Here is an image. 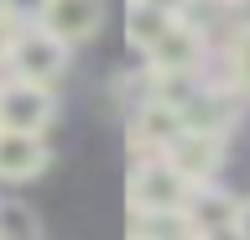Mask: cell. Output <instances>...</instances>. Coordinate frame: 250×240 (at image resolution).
Instances as JSON below:
<instances>
[{
  "label": "cell",
  "instance_id": "1",
  "mask_svg": "<svg viewBox=\"0 0 250 240\" xmlns=\"http://www.w3.org/2000/svg\"><path fill=\"white\" fill-rule=\"evenodd\" d=\"M193 188H198V183H188V177L177 173L167 157H141L136 173H130L125 198H130V209H136V214H162V209H188Z\"/></svg>",
  "mask_w": 250,
  "mask_h": 240
},
{
  "label": "cell",
  "instance_id": "2",
  "mask_svg": "<svg viewBox=\"0 0 250 240\" xmlns=\"http://www.w3.org/2000/svg\"><path fill=\"white\" fill-rule=\"evenodd\" d=\"M5 68H11V79H26V84H58L68 68V42H58L47 26H21Z\"/></svg>",
  "mask_w": 250,
  "mask_h": 240
},
{
  "label": "cell",
  "instance_id": "3",
  "mask_svg": "<svg viewBox=\"0 0 250 240\" xmlns=\"http://www.w3.org/2000/svg\"><path fill=\"white\" fill-rule=\"evenodd\" d=\"M58 115V94L52 84H26V79H5L0 84V131H37L42 136Z\"/></svg>",
  "mask_w": 250,
  "mask_h": 240
},
{
  "label": "cell",
  "instance_id": "4",
  "mask_svg": "<svg viewBox=\"0 0 250 240\" xmlns=\"http://www.w3.org/2000/svg\"><path fill=\"white\" fill-rule=\"evenodd\" d=\"M162 157L177 167V173L188 177V183H214L219 162H224V136H214V131H193L183 126V136L162 152Z\"/></svg>",
  "mask_w": 250,
  "mask_h": 240
},
{
  "label": "cell",
  "instance_id": "5",
  "mask_svg": "<svg viewBox=\"0 0 250 240\" xmlns=\"http://www.w3.org/2000/svg\"><path fill=\"white\" fill-rule=\"evenodd\" d=\"M198 58H203V32L193 26V21H183V16H172L167 32L146 47L151 73H193V68H198Z\"/></svg>",
  "mask_w": 250,
  "mask_h": 240
},
{
  "label": "cell",
  "instance_id": "6",
  "mask_svg": "<svg viewBox=\"0 0 250 240\" xmlns=\"http://www.w3.org/2000/svg\"><path fill=\"white\" fill-rule=\"evenodd\" d=\"M47 162H52V152H47V141L37 131H0V177H5V183L42 177Z\"/></svg>",
  "mask_w": 250,
  "mask_h": 240
},
{
  "label": "cell",
  "instance_id": "7",
  "mask_svg": "<svg viewBox=\"0 0 250 240\" xmlns=\"http://www.w3.org/2000/svg\"><path fill=\"white\" fill-rule=\"evenodd\" d=\"M234 214H240V198H234V193H224V188H214V183H198V188H193V198H188L193 235H203V240L234 235Z\"/></svg>",
  "mask_w": 250,
  "mask_h": 240
},
{
  "label": "cell",
  "instance_id": "8",
  "mask_svg": "<svg viewBox=\"0 0 250 240\" xmlns=\"http://www.w3.org/2000/svg\"><path fill=\"white\" fill-rule=\"evenodd\" d=\"M183 110H172L167 99H151L146 110L136 115V126H130V146H136L141 157H162L177 136H183Z\"/></svg>",
  "mask_w": 250,
  "mask_h": 240
},
{
  "label": "cell",
  "instance_id": "9",
  "mask_svg": "<svg viewBox=\"0 0 250 240\" xmlns=\"http://www.w3.org/2000/svg\"><path fill=\"white\" fill-rule=\"evenodd\" d=\"M42 26L58 37V42L73 47V42H89V37L104 26V5H99V0H52Z\"/></svg>",
  "mask_w": 250,
  "mask_h": 240
},
{
  "label": "cell",
  "instance_id": "10",
  "mask_svg": "<svg viewBox=\"0 0 250 240\" xmlns=\"http://www.w3.org/2000/svg\"><path fill=\"white\" fill-rule=\"evenodd\" d=\"M130 240H193V219H188V209L136 214L130 219Z\"/></svg>",
  "mask_w": 250,
  "mask_h": 240
},
{
  "label": "cell",
  "instance_id": "11",
  "mask_svg": "<svg viewBox=\"0 0 250 240\" xmlns=\"http://www.w3.org/2000/svg\"><path fill=\"white\" fill-rule=\"evenodd\" d=\"M167 11H156V5H141V0H130V11H125V37H130V47H151L156 37L167 32Z\"/></svg>",
  "mask_w": 250,
  "mask_h": 240
},
{
  "label": "cell",
  "instance_id": "12",
  "mask_svg": "<svg viewBox=\"0 0 250 240\" xmlns=\"http://www.w3.org/2000/svg\"><path fill=\"white\" fill-rule=\"evenodd\" d=\"M0 240H42V214L21 198H0Z\"/></svg>",
  "mask_w": 250,
  "mask_h": 240
},
{
  "label": "cell",
  "instance_id": "13",
  "mask_svg": "<svg viewBox=\"0 0 250 240\" xmlns=\"http://www.w3.org/2000/svg\"><path fill=\"white\" fill-rule=\"evenodd\" d=\"M229 84L240 94H250V32H240L229 47Z\"/></svg>",
  "mask_w": 250,
  "mask_h": 240
},
{
  "label": "cell",
  "instance_id": "14",
  "mask_svg": "<svg viewBox=\"0 0 250 240\" xmlns=\"http://www.w3.org/2000/svg\"><path fill=\"white\" fill-rule=\"evenodd\" d=\"M52 0H0V16H11L16 26H42Z\"/></svg>",
  "mask_w": 250,
  "mask_h": 240
},
{
  "label": "cell",
  "instance_id": "15",
  "mask_svg": "<svg viewBox=\"0 0 250 240\" xmlns=\"http://www.w3.org/2000/svg\"><path fill=\"white\" fill-rule=\"evenodd\" d=\"M16 32H21V26H16L11 16H0V63L11 58V42H16Z\"/></svg>",
  "mask_w": 250,
  "mask_h": 240
},
{
  "label": "cell",
  "instance_id": "16",
  "mask_svg": "<svg viewBox=\"0 0 250 240\" xmlns=\"http://www.w3.org/2000/svg\"><path fill=\"white\" fill-rule=\"evenodd\" d=\"M234 240H250V198L240 204V214H234Z\"/></svg>",
  "mask_w": 250,
  "mask_h": 240
},
{
  "label": "cell",
  "instance_id": "17",
  "mask_svg": "<svg viewBox=\"0 0 250 240\" xmlns=\"http://www.w3.org/2000/svg\"><path fill=\"white\" fill-rule=\"evenodd\" d=\"M141 5H156V11H167V16H183L193 0H141Z\"/></svg>",
  "mask_w": 250,
  "mask_h": 240
},
{
  "label": "cell",
  "instance_id": "18",
  "mask_svg": "<svg viewBox=\"0 0 250 240\" xmlns=\"http://www.w3.org/2000/svg\"><path fill=\"white\" fill-rule=\"evenodd\" d=\"M193 240H203V235H193Z\"/></svg>",
  "mask_w": 250,
  "mask_h": 240
},
{
  "label": "cell",
  "instance_id": "19",
  "mask_svg": "<svg viewBox=\"0 0 250 240\" xmlns=\"http://www.w3.org/2000/svg\"><path fill=\"white\" fill-rule=\"evenodd\" d=\"M0 84H5V79H0Z\"/></svg>",
  "mask_w": 250,
  "mask_h": 240
},
{
  "label": "cell",
  "instance_id": "20",
  "mask_svg": "<svg viewBox=\"0 0 250 240\" xmlns=\"http://www.w3.org/2000/svg\"><path fill=\"white\" fill-rule=\"evenodd\" d=\"M229 5H234V0H229Z\"/></svg>",
  "mask_w": 250,
  "mask_h": 240
}]
</instances>
